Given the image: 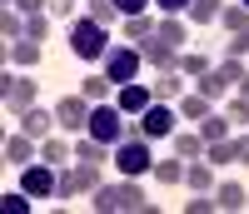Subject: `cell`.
Returning a JSON list of instances; mask_svg holds the SVG:
<instances>
[{
    "label": "cell",
    "instance_id": "cell-1",
    "mask_svg": "<svg viewBox=\"0 0 249 214\" xmlns=\"http://www.w3.org/2000/svg\"><path fill=\"white\" fill-rule=\"evenodd\" d=\"M90 204H95L100 214H120V209H144V214H155V199H144V189H140L135 179H124V184H100L95 195H90Z\"/></svg>",
    "mask_w": 249,
    "mask_h": 214
},
{
    "label": "cell",
    "instance_id": "cell-2",
    "mask_svg": "<svg viewBox=\"0 0 249 214\" xmlns=\"http://www.w3.org/2000/svg\"><path fill=\"white\" fill-rule=\"evenodd\" d=\"M70 50L80 55V60H105L115 45H110V25H100V20H90V15H80V20H70Z\"/></svg>",
    "mask_w": 249,
    "mask_h": 214
},
{
    "label": "cell",
    "instance_id": "cell-3",
    "mask_svg": "<svg viewBox=\"0 0 249 214\" xmlns=\"http://www.w3.org/2000/svg\"><path fill=\"white\" fill-rule=\"evenodd\" d=\"M115 169H120L124 179H140V175H150V169H155L150 140H144V135H124V140L115 144Z\"/></svg>",
    "mask_w": 249,
    "mask_h": 214
},
{
    "label": "cell",
    "instance_id": "cell-4",
    "mask_svg": "<svg viewBox=\"0 0 249 214\" xmlns=\"http://www.w3.org/2000/svg\"><path fill=\"white\" fill-rule=\"evenodd\" d=\"M140 65H144V50H140V45H115L105 60H100V70H105L115 85H130V80H140Z\"/></svg>",
    "mask_w": 249,
    "mask_h": 214
},
{
    "label": "cell",
    "instance_id": "cell-5",
    "mask_svg": "<svg viewBox=\"0 0 249 214\" xmlns=\"http://www.w3.org/2000/svg\"><path fill=\"white\" fill-rule=\"evenodd\" d=\"M20 189H25L30 199H55V189H60V169L45 164V160H35L20 169Z\"/></svg>",
    "mask_w": 249,
    "mask_h": 214
},
{
    "label": "cell",
    "instance_id": "cell-6",
    "mask_svg": "<svg viewBox=\"0 0 249 214\" xmlns=\"http://www.w3.org/2000/svg\"><path fill=\"white\" fill-rule=\"evenodd\" d=\"M175 120H179L175 105H170V100H155L135 125H140V135H144V140H164V135H175Z\"/></svg>",
    "mask_w": 249,
    "mask_h": 214
},
{
    "label": "cell",
    "instance_id": "cell-7",
    "mask_svg": "<svg viewBox=\"0 0 249 214\" xmlns=\"http://www.w3.org/2000/svg\"><path fill=\"white\" fill-rule=\"evenodd\" d=\"M0 100H5L10 115H25L30 105H35V80H25V75H5V80H0Z\"/></svg>",
    "mask_w": 249,
    "mask_h": 214
},
{
    "label": "cell",
    "instance_id": "cell-8",
    "mask_svg": "<svg viewBox=\"0 0 249 214\" xmlns=\"http://www.w3.org/2000/svg\"><path fill=\"white\" fill-rule=\"evenodd\" d=\"M90 110L95 105L85 100V95H70V100H60V110H55V120H60V130H90Z\"/></svg>",
    "mask_w": 249,
    "mask_h": 214
},
{
    "label": "cell",
    "instance_id": "cell-9",
    "mask_svg": "<svg viewBox=\"0 0 249 214\" xmlns=\"http://www.w3.org/2000/svg\"><path fill=\"white\" fill-rule=\"evenodd\" d=\"M115 105H120L124 115H144V110L155 105V90H150L144 80H130V85H120V90H115Z\"/></svg>",
    "mask_w": 249,
    "mask_h": 214
},
{
    "label": "cell",
    "instance_id": "cell-10",
    "mask_svg": "<svg viewBox=\"0 0 249 214\" xmlns=\"http://www.w3.org/2000/svg\"><path fill=\"white\" fill-rule=\"evenodd\" d=\"M120 35H124V45H140V50H144V45L160 35V20H155V15H124V20H120Z\"/></svg>",
    "mask_w": 249,
    "mask_h": 214
},
{
    "label": "cell",
    "instance_id": "cell-11",
    "mask_svg": "<svg viewBox=\"0 0 249 214\" xmlns=\"http://www.w3.org/2000/svg\"><path fill=\"white\" fill-rule=\"evenodd\" d=\"M35 160H40V144H35V140H30L25 130L5 140V164H15V169H25V164H35Z\"/></svg>",
    "mask_w": 249,
    "mask_h": 214
},
{
    "label": "cell",
    "instance_id": "cell-12",
    "mask_svg": "<svg viewBox=\"0 0 249 214\" xmlns=\"http://www.w3.org/2000/svg\"><path fill=\"white\" fill-rule=\"evenodd\" d=\"M55 125H60V120H55L50 110H40V105H30V110L20 115V130H25L30 140H50V135H55Z\"/></svg>",
    "mask_w": 249,
    "mask_h": 214
},
{
    "label": "cell",
    "instance_id": "cell-13",
    "mask_svg": "<svg viewBox=\"0 0 249 214\" xmlns=\"http://www.w3.org/2000/svg\"><path fill=\"white\" fill-rule=\"evenodd\" d=\"M5 60H10L15 70L40 65V40H5Z\"/></svg>",
    "mask_w": 249,
    "mask_h": 214
},
{
    "label": "cell",
    "instance_id": "cell-14",
    "mask_svg": "<svg viewBox=\"0 0 249 214\" xmlns=\"http://www.w3.org/2000/svg\"><path fill=\"white\" fill-rule=\"evenodd\" d=\"M179 55H184V50H175V45H164V40L155 35L150 45H144V65H155V70H179Z\"/></svg>",
    "mask_w": 249,
    "mask_h": 214
},
{
    "label": "cell",
    "instance_id": "cell-15",
    "mask_svg": "<svg viewBox=\"0 0 249 214\" xmlns=\"http://www.w3.org/2000/svg\"><path fill=\"white\" fill-rule=\"evenodd\" d=\"M184 184H190L195 195H214V164H210V160H190V169H184Z\"/></svg>",
    "mask_w": 249,
    "mask_h": 214
},
{
    "label": "cell",
    "instance_id": "cell-16",
    "mask_svg": "<svg viewBox=\"0 0 249 214\" xmlns=\"http://www.w3.org/2000/svg\"><path fill=\"white\" fill-rule=\"evenodd\" d=\"M40 160L55 164V169H65V164L75 160V144H65L60 135H50V140H40Z\"/></svg>",
    "mask_w": 249,
    "mask_h": 214
},
{
    "label": "cell",
    "instance_id": "cell-17",
    "mask_svg": "<svg viewBox=\"0 0 249 214\" xmlns=\"http://www.w3.org/2000/svg\"><path fill=\"white\" fill-rule=\"evenodd\" d=\"M110 90H120V85H115L105 70H100V75H90V80H80V95H85L90 105H105V100H110Z\"/></svg>",
    "mask_w": 249,
    "mask_h": 214
},
{
    "label": "cell",
    "instance_id": "cell-18",
    "mask_svg": "<svg viewBox=\"0 0 249 214\" xmlns=\"http://www.w3.org/2000/svg\"><path fill=\"white\" fill-rule=\"evenodd\" d=\"M230 130H234V125H230V115H224V110H210V115L199 120V135H204V144H214V140H230Z\"/></svg>",
    "mask_w": 249,
    "mask_h": 214
},
{
    "label": "cell",
    "instance_id": "cell-19",
    "mask_svg": "<svg viewBox=\"0 0 249 214\" xmlns=\"http://www.w3.org/2000/svg\"><path fill=\"white\" fill-rule=\"evenodd\" d=\"M204 149H210V144H204L199 130H195V135H190V130H175V155H179V160H204Z\"/></svg>",
    "mask_w": 249,
    "mask_h": 214
},
{
    "label": "cell",
    "instance_id": "cell-20",
    "mask_svg": "<svg viewBox=\"0 0 249 214\" xmlns=\"http://www.w3.org/2000/svg\"><path fill=\"white\" fill-rule=\"evenodd\" d=\"M160 40H164V45H175V50H184V45H190L184 20H179V15H160Z\"/></svg>",
    "mask_w": 249,
    "mask_h": 214
},
{
    "label": "cell",
    "instance_id": "cell-21",
    "mask_svg": "<svg viewBox=\"0 0 249 214\" xmlns=\"http://www.w3.org/2000/svg\"><path fill=\"white\" fill-rule=\"evenodd\" d=\"M75 160H90V164H105V160H115V155H110V144H105V140H95V135H85V140H75Z\"/></svg>",
    "mask_w": 249,
    "mask_h": 214
},
{
    "label": "cell",
    "instance_id": "cell-22",
    "mask_svg": "<svg viewBox=\"0 0 249 214\" xmlns=\"http://www.w3.org/2000/svg\"><path fill=\"white\" fill-rule=\"evenodd\" d=\"M179 85H184L179 70H160V75L150 80V90H155V100H170V105H175V100H179Z\"/></svg>",
    "mask_w": 249,
    "mask_h": 214
},
{
    "label": "cell",
    "instance_id": "cell-23",
    "mask_svg": "<svg viewBox=\"0 0 249 214\" xmlns=\"http://www.w3.org/2000/svg\"><path fill=\"white\" fill-rule=\"evenodd\" d=\"M175 110H179L184 120H204V115H210V110H214V100L195 90V95H179V105H175Z\"/></svg>",
    "mask_w": 249,
    "mask_h": 214
},
{
    "label": "cell",
    "instance_id": "cell-24",
    "mask_svg": "<svg viewBox=\"0 0 249 214\" xmlns=\"http://www.w3.org/2000/svg\"><path fill=\"white\" fill-rule=\"evenodd\" d=\"M184 169H190V160H179V155H175V160H155L150 175H155L160 184H179V179H184Z\"/></svg>",
    "mask_w": 249,
    "mask_h": 214
},
{
    "label": "cell",
    "instance_id": "cell-25",
    "mask_svg": "<svg viewBox=\"0 0 249 214\" xmlns=\"http://www.w3.org/2000/svg\"><path fill=\"white\" fill-rule=\"evenodd\" d=\"M210 70H214V60H210V55H199V50H184V55H179V75L199 80V75H210Z\"/></svg>",
    "mask_w": 249,
    "mask_h": 214
},
{
    "label": "cell",
    "instance_id": "cell-26",
    "mask_svg": "<svg viewBox=\"0 0 249 214\" xmlns=\"http://www.w3.org/2000/svg\"><path fill=\"white\" fill-rule=\"evenodd\" d=\"M195 20V25H210V20H219L224 15V0H190V10H184Z\"/></svg>",
    "mask_w": 249,
    "mask_h": 214
},
{
    "label": "cell",
    "instance_id": "cell-27",
    "mask_svg": "<svg viewBox=\"0 0 249 214\" xmlns=\"http://www.w3.org/2000/svg\"><path fill=\"white\" fill-rule=\"evenodd\" d=\"M85 15L90 20H100V25H120V5H115V0H85Z\"/></svg>",
    "mask_w": 249,
    "mask_h": 214
},
{
    "label": "cell",
    "instance_id": "cell-28",
    "mask_svg": "<svg viewBox=\"0 0 249 214\" xmlns=\"http://www.w3.org/2000/svg\"><path fill=\"white\" fill-rule=\"evenodd\" d=\"M75 179H80V195H95V189L105 184L100 179V164H90V160H75Z\"/></svg>",
    "mask_w": 249,
    "mask_h": 214
},
{
    "label": "cell",
    "instance_id": "cell-29",
    "mask_svg": "<svg viewBox=\"0 0 249 214\" xmlns=\"http://www.w3.org/2000/svg\"><path fill=\"white\" fill-rule=\"evenodd\" d=\"M0 35H5V40H25V15H20L15 5L0 10Z\"/></svg>",
    "mask_w": 249,
    "mask_h": 214
},
{
    "label": "cell",
    "instance_id": "cell-30",
    "mask_svg": "<svg viewBox=\"0 0 249 214\" xmlns=\"http://www.w3.org/2000/svg\"><path fill=\"white\" fill-rule=\"evenodd\" d=\"M214 70H219V80L230 85V90H239V80H244L249 65H244V60H234V55H219V65H214Z\"/></svg>",
    "mask_w": 249,
    "mask_h": 214
},
{
    "label": "cell",
    "instance_id": "cell-31",
    "mask_svg": "<svg viewBox=\"0 0 249 214\" xmlns=\"http://www.w3.org/2000/svg\"><path fill=\"white\" fill-rule=\"evenodd\" d=\"M214 199H219V209H249V195H244L239 184H230V179L214 189Z\"/></svg>",
    "mask_w": 249,
    "mask_h": 214
},
{
    "label": "cell",
    "instance_id": "cell-32",
    "mask_svg": "<svg viewBox=\"0 0 249 214\" xmlns=\"http://www.w3.org/2000/svg\"><path fill=\"white\" fill-rule=\"evenodd\" d=\"M219 25L230 30V35H239V30H249V5H224V15H219Z\"/></svg>",
    "mask_w": 249,
    "mask_h": 214
},
{
    "label": "cell",
    "instance_id": "cell-33",
    "mask_svg": "<svg viewBox=\"0 0 249 214\" xmlns=\"http://www.w3.org/2000/svg\"><path fill=\"white\" fill-rule=\"evenodd\" d=\"M195 90H199V95H210V100H224V95H230V85L219 80V70H210V75H199V80H195Z\"/></svg>",
    "mask_w": 249,
    "mask_h": 214
},
{
    "label": "cell",
    "instance_id": "cell-34",
    "mask_svg": "<svg viewBox=\"0 0 249 214\" xmlns=\"http://www.w3.org/2000/svg\"><path fill=\"white\" fill-rule=\"evenodd\" d=\"M204 160H210L214 169H219V164H234V140H214L210 149H204Z\"/></svg>",
    "mask_w": 249,
    "mask_h": 214
},
{
    "label": "cell",
    "instance_id": "cell-35",
    "mask_svg": "<svg viewBox=\"0 0 249 214\" xmlns=\"http://www.w3.org/2000/svg\"><path fill=\"white\" fill-rule=\"evenodd\" d=\"M219 110L230 115V125H249V100H244V95H234V100H224Z\"/></svg>",
    "mask_w": 249,
    "mask_h": 214
},
{
    "label": "cell",
    "instance_id": "cell-36",
    "mask_svg": "<svg viewBox=\"0 0 249 214\" xmlns=\"http://www.w3.org/2000/svg\"><path fill=\"white\" fill-rule=\"evenodd\" d=\"M50 35V15H25V40H45Z\"/></svg>",
    "mask_w": 249,
    "mask_h": 214
},
{
    "label": "cell",
    "instance_id": "cell-37",
    "mask_svg": "<svg viewBox=\"0 0 249 214\" xmlns=\"http://www.w3.org/2000/svg\"><path fill=\"white\" fill-rule=\"evenodd\" d=\"M80 195V179H75V169H60V189H55V199H75Z\"/></svg>",
    "mask_w": 249,
    "mask_h": 214
},
{
    "label": "cell",
    "instance_id": "cell-38",
    "mask_svg": "<svg viewBox=\"0 0 249 214\" xmlns=\"http://www.w3.org/2000/svg\"><path fill=\"white\" fill-rule=\"evenodd\" d=\"M224 55L244 60V55H249V30H239V35H230V40H224Z\"/></svg>",
    "mask_w": 249,
    "mask_h": 214
},
{
    "label": "cell",
    "instance_id": "cell-39",
    "mask_svg": "<svg viewBox=\"0 0 249 214\" xmlns=\"http://www.w3.org/2000/svg\"><path fill=\"white\" fill-rule=\"evenodd\" d=\"M184 209H190V214H214V209H219V199H214V195H195Z\"/></svg>",
    "mask_w": 249,
    "mask_h": 214
},
{
    "label": "cell",
    "instance_id": "cell-40",
    "mask_svg": "<svg viewBox=\"0 0 249 214\" xmlns=\"http://www.w3.org/2000/svg\"><path fill=\"white\" fill-rule=\"evenodd\" d=\"M10 5H15L20 15H45V10H50V0H10Z\"/></svg>",
    "mask_w": 249,
    "mask_h": 214
},
{
    "label": "cell",
    "instance_id": "cell-41",
    "mask_svg": "<svg viewBox=\"0 0 249 214\" xmlns=\"http://www.w3.org/2000/svg\"><path fill=\"white\" fill-rule=\"evenodd\" d=\"M115 5H120V15H150L155 0H115Z\"/></svg>",
    "mask_w": 249,
    "mask_h": 214
},
{
    "label": "cell",
    "instance_id": "cell-42",
    "mask_svg": "<svg viewBox=\"0 0 249 214\" xmlns=\"http://www.w3.org/2000/svg\"><path fill=\"white\" fill-rule=\"evenodd\" d=\"M45 15H50V20H70V15H75V0H50Z\"/></svg>",
    "mask_w": 249,
    "mask_h": 214
},
{
    "label": "cell",
    "instance_id": "cell-43",
    "mask_svg": "<svg viewBox=\"0 0 249 214\" xmlns=\"http://www.w3.org/2000/svg\"><path fill=\"white\" fill-rule=\"evenodd\" d=\"M5 209L10 214H25L30 209V195H25V189H20V195H5Z\"/></svg>",
    "mask_w": 249,
    "mask_h": 214
},
{
    "label": "cell",
    "instance_id": "cell-44",
    "mask_svg": "<svg viewBox=\"0 0 249 214\" xmlns=\"http://www.w3.org/2000/svg\"><path fill=\"white\" fill-rule=\"evenodd\" d=\"M155 10L160 15H179V10H190V0H155Z\"/></svg>",
    "mask_w": 249,
    "mask_h": 214
},
{
    "label": "cell",
    "instance_id": "cell-45",
    "mask_svg": "<svg viewBox=\"0 0 249 214\" xmlns=\"http://www.w3.org/2000/svg\"><path fill=\"white\" fill-rule=\"evenodd\" d=\"M234 164H249V135L234 140Z\"/></svg>",
    "mask_w": 249,
    "mask_h": 214
},
{
    "label": "cell",
    "instance_id": "cell-46",
    "mask_svg": "<svg viewBox=\"0 0 249 214\" xmlns=\"http://www.w3.org/2000/svg\"><path fill=\"white\" fill-rule=\"evenodd\" d=\"M234 95H244V100H249V70H244V80H239V90H234Z\"/></svg>",
    "mask_w": 249,
    "mask_h": 214
},
{
    "label": "cell",
    "instance_id": "cell-47",
    "mask_svg": "<svg viewBox=\"0 0 249 214\" xmlns=\"http://www.w3.org/2000/svg\"><path fill=\"white\" fill-rule=\"evenodd\" d=\"M239 5H249V0H239Z\"/></svg>",
    "mask_w": 249,
    "mask_h": 214
},
{
    "label": "cell",
    "instance_id": "cell-48",
    "mask_svg": "<svg viewBox=\"0 0 249 214\" xmlns=\"http://www.w3.org/2000/svg\"><path fill=\"white\" fill-rule=\"evenodd\" d=\"M5 5H10V0H5Z\"/></svg>",
    "mask_w": 249,
    "mask_h": 214
}]
</instances>
